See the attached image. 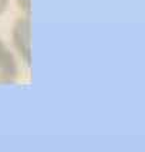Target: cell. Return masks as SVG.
I'll use <instances>...</instances> for the list:
<instances>
[{"label": "cell", "mask_w": 145, "mask_h": 152, "mask_svg": "<svg viewBox=\"0 0 145 152\" xmlns=\"http://www.w3.org/2000/svg\"><path fill=\"white\" fill-rule=\"evenodd\" d=\"M16 62L0 41V82H10L16 77Z\"/></svg>", "instance_id": "6da1fadb"}, {"label": "cell", "mask_w": 145, "mask_h": 152, "mask_svg": "<svg viewBox=\"0 0 145 152\" xmlns=\"http://www.w3.org/2000/svg\"><path fill=\"white\" fill-rule=\"evenodd\" d=\"M6 6H7V0H0V14L4 11Z\"/></svg>", "instance_id": "7a4b0ae2"}]
</instances>
